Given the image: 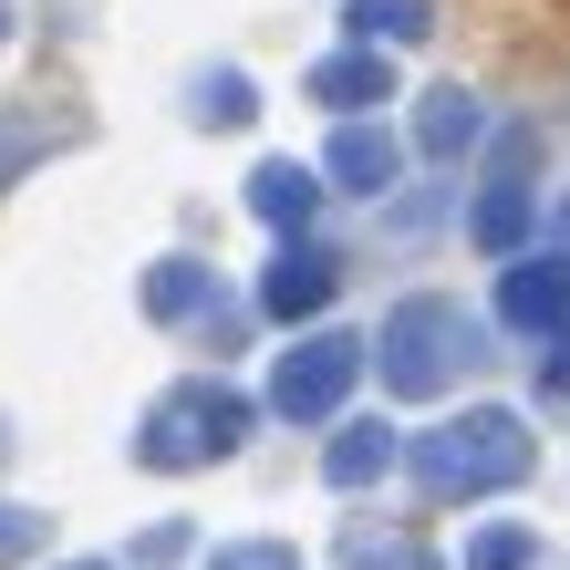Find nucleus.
<instances>
[{"label": "nucleus", "instance_id": "nucleus-1", "mask_svg": "<svg viewBox=\"0 0 570 570\" xmlns=\"http://www.w3.org/2000/svg\"><path fill=\"white\" fill-rule=\"evenodd\" d=\"M363 363L384 374V394H405V405H435L446 384H466V374L488 363V322L466 312V301L415 291V301H394V312H384V332L363 343Z\"/></svg>", "mask_w": 570, "mask_h": 570}, {"label": "nucleus", "instance_id": "nucleus-2", "mask_svg": "<svg viewBox=\"0 0 570 570\" xmlns=\"http://www.w3.org/2000/svg\"><path fill=\"white\" fill-rule=\"evenodd\" d=\"M405 466H415V488L435 498V509H446V498H498V488L529 478V425L509 405L446 415V425H425L415 446H405Z\"/></svg>", "mask_w": 570, "mask_h": 570}, {"label": "nucleus", "instance_id": "nucleus-3", "mask_svg": "<svg viewBox=\"0 0 570 570\" xmlns=\"http://www.w3.org/2000/svg\"><path fill=\"white\" fill-rule=\"evenodd\" d=\"M249 394L239 384H218V374H197V384H166L146 425H136V466H156V478H187V466H218V456H239L249 446Z\"/></svg>", "mask_w": 570, "mask_h": 570}, {"label": "nucleus", "instance_id": "nucleus-4", "mask_svg": "<svg viewBox=\"0 0 570 570\" xmlns=\"http://www.w3.org/2000/svg\"><path fill=\"white\" fill-rule=\"evenodd\" d=\"M353 374H363V343H353V332H301V343L271 363V415L332 425V415H343V394H353Z\"/></svg>", "mask_w": 570, "mask_h": 570}, {"label": "nucleus", "instance_id": "nucleus-5", "mask_svg": "<svg viewBox=\"0 0 570 570\" xmlns=\"http://www.w3.org/2000/svg\"><path fill=\"white\" fill-rule=\"evenodd\" d=\"M332 291H343V259H332L322 239H281L271 281H259V312L301 332V322H322V312H332Z\"/></svg>", "mask_w": 570, "mask_h": 570}, {"label": "nucleus", "instance_id": "nucleus-6", "mask_svg": "<svg viewBox=\"0 0 570 570\" xmlns=\"http://www.w3.org/2000/svg\"><path fill=\"white\" fill-rule=\"evenodd\" d=\"M498 322H509V332H540V343H560V332H570V259H560V249L509 259V281H498Z\"/></svg>", "mask_w": 570, "mask_h": 570}, {"label": "nucleus", "instance_id": "nucleus-7", "mask_svg": "<svg viewBox=\"0 0 570 570\" xmlns=\"http://www.w3.org/2000/svg\"><path fill=\"white\" fill-rule=\"evenodd\" d=\"M83 146V115H52V105H0V197H11L42 156Z\"/></svg>", "mask_w": 570, "mask_h": 570}, {"label": "nucleus", "instance_id": "nucleus-8", "mask_svg": "<svg viewBox=\"0 0 570 570\" xmlns=\"http://www.w3.org/2000/svg\"><path fill=\"white\" fill-rule=\"evenodd\" d=\"M312 105H332L343 125H363V105H394V62H384L374 42L322 52V62H312Z\"/></svg>", "mask_w": 570, "mask_h": 570}, {"label": "nucleus", "instance_id": "nucleus-9", "mask_svg": "<svg viewBox=\"0 0 570 570\" xmlns=\"http://www.w3.org/2000/svg\"><path fill=\"white\" fill-rule=\"evenodd\" d=\"M415 146H425L435 166H466V156L488 146V105H478L466 83H435L425 105H415Z\"/></svg>", "mask_w": 570, "mask_h": 570}, {"label": "nucleus", "instance_id": "nucleus-10", "mask_svg": "<svg viewBox=\"0 0 570 570\" xmlns=\"http://www.w3.org/2000/svg\"><path fill=\"white\" fill-rule=\"evenodd\" d=\"M322 177L384 197L394 177H405V136H394V125H343V136H332V156H322Z\"/></svg>", "mask_w": 570, "mask_h": 570}, {"label": "nucleus", "instance_id": "nucleus-11", "mask_svg": "<svg viewBox=\"0 0 570 570\" xmlns=\"http://www.w3.org/2000/svg\"><path fill=\"white\" fill-rule=\"evenodd\" d=\"M249 208L271 218L281 239H301V228H312V208H322V177H312V166H301V156H271V166H259V177H249Z\"/></svg>", "mask_w": 570, "mask_h": 570}, {"label": "nucleus", "instance_id": "nucleus-12", "mask_svg": "<svg viewBox=\"0 0 570 570\" xmlns=\"http://www.w3.org/2000/svg\"><path fill=\"white\" fill-rule=\"evenodd\" d=\"M218 312V271L208 259H156L146 271V322H208Z\"/></svg>", "mask_w": 570, "mask_h": 570}, {"label": "nucleus", "instance_id": "nucleus-13", "mask_svg": "<svg viewBox=\"0 0 570 570\" xmlns=\"http://www.w3.org/2000/svg\"><path fill=\"white\" fill-rule=\"evenodd\" d=\"M529 218H540V208H529V177H498L478 208H466V239H478L488 259H519L529 249Z\"/></svg>", "mask_w": 570, "mask_h": 570}, {"label": "nucleus", "instance_id": "nucleus-14", "mask_svg": "<svg viewBox=\"0 0 570 570\" xmlns=\"http://www.w3.org/2000/svg\"><path fill=\"white\" fill-rule=\"evenodd\" d=\"M384 466H394V425H374V415L343 425V435L322 446V478H332V488H374Z\"/></svg>", "mask_w": 570, "mask_h": 570}, {"label": "nucleus", "instance_id": "nucleus-15", "mask_svg": "<svg viewBox=\"0 0 570 570\" xmlns=\"http://www.w3.org/2000/svg\"><path fill=\"white\" fill-rule=\"evenodd\" d=\"M353 31H363V42H394V52H415L425 42V31H435V11H425V0H353Z\"/></svg>", "mask_w": 570, "mask_h": 570}, {"label": "nucleus", "instance_id": "nucleus-16", "mask_svg": "<svg viewBox=\"0 0 570 570\" xmlns=\"http://www.w3.org/2000/svg\"><path fill=\"white\" fill-rule=\"evenodd\" d=\"M187 115H197V125H249L259 94H249V73H197V83H187Z\"/></svg>", "mask_w": 570, "mask_h": 570}, {"label": "nucleus", "instance_id": "nucleus-17", "mask_svg": "<svg viewBox=\"0 0 570 570\" xmlns=\"http://www.w3.org/2000/svg\"><path fill=\"white\" fill-rule=\"evenodd\" d=\"M529 560H540V529H519V519H498V529L466 540V570H529Z\"/></svg>", "mask_w": 570, "mask_h": 570}, {"label": "nucleus", "instance_id": "nucleus-18", "mask_svg": "<svg viewBox=\"0 0 570 570\" xmlns=\"http://www.w3.org/2000/svg\"><path fill=\"white\" fill-rule=\"evenodd\" d=\"M42 540H52V519H42V509H11V498H0V570L42 560Z\"/></svg>", "mask_w": 570, "mask_h": 570}, {"label": "nucleus", "instance_id": "nucleus-19", "mask_svg": "<svg viewBox=\"0 0 570 570\" xmlns=\"http://www.w3.org/2000/svg\"><path fill=\"white\" fill-rule=\"evenodd\" d=\"M343 570H435L415 540H374V529H353L343 540Z\"/></svg>", "mask_w": 570, "mask_h": 570}, {"label": "nucleus", "instance_id": "nucleus-20", "mask_svg": "<svg viewBox=\"0 0 570 570\" xmlns=\"http://www.w3.org/2000/svg\"><path fill=\"white\" fill-rule=\"evenodd\" d=\"M208 570H312L291 540H228V550H208Z\"/></svg>", "mask_w": 570, "mask_h": 570}, {"label": "nucleus", "instance_id": "nucleus-21", "mask_svg": "<svg viewBox=\"0 0 570 570\" xmlns=\"http://www.w3.org/2000/svg\"><path fill=\"white\" fill-rule=\"evenodd\" d=\"M435 218H446V187H415L405 208H384V239H425Z\"/></svg>", "mask_w": 570, "mask_h": 570}, {"label": "nucleus", "instance_id": "nucleus-22", "mask_svg": "<svg viewBox=\"0 0 570 570\" xmlns=\"http://www.w3.org/2000/svg\"><path fill=\"white\" fill-rule=\"evenodd\" d=\"M540 394H570V332H560V343L540 353Z\"/></svg>", "mask_w": 570, "mask_h": 570}, {"label": "nucleus", "instance_id": "nucleus-23", "mask_svg": "<svg viewBox=\"0 0 570 570\" xmlns=\"http://www.w3.org/2000/svg\"><path fill=\"white\" fill-rule=\"evenodd\" d=\"M62 570H115V560H62Z\"/></svg>", "mask_w": 570, "mask_h": 570}, {"label": "nucleus", "instance_id": "nucleus-24", "mask_svg": "<svg viewBox=\"0 0 570 570\" xmlns=\"http://www.w3.org/2000/svg\"><path fill=\"white\" fill-rule=\"evenodd\" d=\"M0 456H11V425H0Z\"/></svg>", "mask_w": 570, "mask_h": 570}, {"label": "nucleus", "instance_id": "nucleus-25", "mask_svg": "<svg viewBox=\"0 0 570 570\" xmlns=\"http://www.w3.org/2000/svg\"><path fill=\"white\" fill-rule=\"evenodd\" d=\"M0 21H11V11H0Z\"/></svg>", "mask_w": 570, "mask_h": 570}]
</instances>
